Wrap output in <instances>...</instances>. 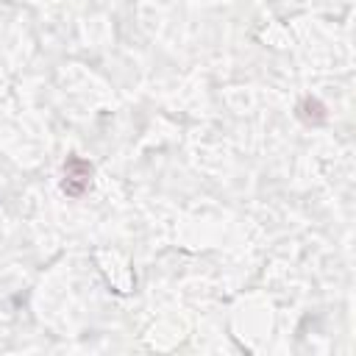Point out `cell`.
Instances as JSON below:
<instances>
[{"mask_svg": "<svg viewBox=\"0 0 356 356\" xmlns=\"http://www.w3.org/2000/svg\"><path fill=\"white\" fill-rule=\"evenodd\" d=\"M92 184V164L81 156H70L64 161V181H61V189L64 195L70 197H81Z\"/></svg>", "mask_w": 356, "mask_h": 356, "instance_id": "1", "label": "cell"}, {"mask_svg": "<svg viewBox=\"0 0 356 356\" xmlns=\"http://www.w3.org/2000/svg\"><path fill=\"white\" fill-rule=\"evenodd\" d=\"M298 117L306 125H323L325 122V106L317 97H303L300 106H298Z\"/></svg>", "mask_w": 356, "mask_h": 356, "instance_id": "2", "label": "cell"}]
</instances>
